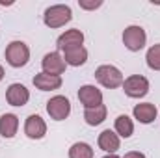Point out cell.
<instances>
[{"label":"cell","mask_w":160,"mask_h":158,"mask_svg":"<svg viewBox=\"0 0 160 158\" xmlns=\"http://www.w3.org/2000/svg\"><path fill=\"white\" fill-rule=\"evenodd\" d=\"M123 158H145V155H142V153H138V151H132V153H127Z\"/></svg>","instance_id":"7402d4cb"},{"label":"cell","mask_w":160,"mask_h":158,"mask_svg":"<svg viewBox=\"0 0 160 158\" xmlns=\"http://www.w3.org/2000/svg\"><path fill=\"white\" fill-rule=\"evenodd\" d=\"M95 78H97L99 84H102L108 89H114V87L123 86V75H121L119 69L114 67V65H101V67H97Z\"/></svg>","instance_id":"3957f363"},{"label":"cell","mask_w":160,"mask_h":158,"mask_svg":"<svg viewBox=\"0 0 160 158\" xmlns=\"http://www.w3.org/2000/svg\"><path fill=\"white\" fill-rule=\"evenodd\" d=\"M99 147L110 155H114L119 149V136L112 130H102L99 134Z\"/></svg>","instance_id":"5bb4252c"},{"label":"cell","mask_w":160,"mask_h":158,"mask_svg":"<svg viewBox=\"0 0 160 158\" xmlns=\"http://www.w3.org/2000/svg\"><path fill=\"white\" fill-rule=\"evenodd\" d=\"M30 60V48L22 41H11L6 48V62L11 67H24Z\"/></svg>","instance_id":"7a4b0ae2"},{"label":"cell","mask_w":160,"mask_h":158,"mask_svg":"<svg viewBox=\"0 0 160 158\" xmlns=\"http://www.w3.org/2000/svg\"><path fill=\"white\" fill-rule=\"evenodd\" d=\"M19 128V119L13 114H4L0 117V134L4 138H13Z\"/></svg>","instance_id":"9a60e30c"},{"label":"cell","mask_w":160,"mask_h":158,"mask_svg":"<svg viewBox=\"0 0 160 158\" xmlns=\"http://www.w3.org/2000/svg\"><path fill=\"white\" fill-rule=\"evenodd\" d=\"M145 60H147L149 69H153V71H160V43L158 45H153V47L147 50Z\"/></svg>","instance_id":"ffe728a7"},{"label":"cell","mask_w":160,"mask_h":158,"mask_svg":"<svg viewBox=\"0 0 160 158\" xmlns=\"http://www.w3.org/2000/svg\"><path fill=\"white\" fill-rule=\"evenodd\" d=\"M145 41H147V36H145V30L142 26H128L125 28L123 32V43L128 50L132 52H138L145 47Z\"/></svg>","instance_id":"8992f818"},{"label":"cell","mask_w":160,"mask_h":158,"mask_svg":"<svg viewBox=\"0 0 160 158\" xmlns=\"http://www.w3.org/2000/svg\"><path fill=\"white\" fill-rule=\"evenodd\" d=\"M34 86L41 89V91H52V89H58L62 86V78L60 77H54V75H47V73H39L34 77Z\"/></svg>","instance_id":"4fadbf2b"},{"label":"cell","mask_w":160,"mask_h":158,"mask_svg":"<svg viewBox=\"0 0 160 158\" xmlns=\"http://www.w3.org/2000/svg\"><path fill=\"white\" fill-rule=\"evenodd\" d=\"M80 7L82 9H97V7H101L102 6V2L101 0H95V2H88V0H78Z\"/></svg>","instance_id":"44dd1931"},{"label":"cell","mask_w":160,"mask_h":158,"mask_svg":"<svg viewBox=\"0 0 160 158\" xmlns=\"http://www.w3.org/2000/svg\"><path fill=\"white\" fill-rule=\"evenodd\" d=\"M24 134L30 140H41L47 134V125L39 116H30L24 123Z\"/></svg>","instance_id":"8fae6325"},{"label":"cell","mask_w":160,"mask_h":158,"mask_svg":"<svg viewBox=\"0 0 160 158\" xmlns=\"http://www.w3.org/2000/svg\"><path fill=\"white\" fill-rule=\"evenodd\" d=\"M102 158H119V156H116V155H106V156H102Z\"/></svg>","instance_id":"cb8c5ba5"},{"label":"cell","mask_w":160,"mask_h":158,"mask_svg":"<svg viewBox=\"0 0 160 158\" xmlns=\"http://www.w3.org/2000/svg\"><path fill=\"white\" fill-rule=\"evenodd\" d=\"M41 65H43V73L60 77V75L65 71V65H67V63L63 62V58H62L58 52H48V54H45Z\"/></svg>","instance_id":"52a82bcc"},{"label":"cell","mask_w":160,"mask_h":158,"mask_svg":"<svg viewBox=\"0 0 160 158\" xmlns=\"http://www.w3.org/2000/svg\"><path fill=\"white\" fill-rule=\"evenodd\" d=\"M78 101L84 104V108H95L102 104V93L95 86H82L78 89Z\"/></svg>","instance_id":"ba28073f"},{"label":"cell","mask_w":160,"mask_h":158,"mask_svg":"<svg viewBox=\"0 0 160 158\" xmlns=\"http://www.w3.org/2000/svg\"><path fill=\"white\" fill-rule=\"evenodd\" d=\"M30 99V91L22 84H11L6 91V101L11 106H24Z\"/></svg>","instance_id":"9c48e42d"},{"label":"cell","mask_w":160,"mask_h":158,"mask_svg":"<svg viewBox=\"0 0 160 158\" xmlns=\"http://www.w3.org/2000/svg\"><path fill=\"white\" fill-rule=\"evenodd\" d=\"M84 119L89 126H97L101 125L104 119H106V106L101 104V106H95V108H86L84 112Z\"/></svg>","instance_id":"e0dca14e"},{"label":"cell","mask_w":160,"mask_h":158,"mask_svg":"<svg viewBox=\"0 0 160 158\" xmlns=\"http://www.w3.org/2000/svg\"><path fill=\"white\" fill-rule=\"evenodd\" d=\"M69 158H93V149L84 141H77L69 149Z\"/></svg>","instance_id":"d6986e66"},{"label":"cell","mask_w":160,"mask_h":158,"mask_svg":"<svg viewBox=\"0 0 160 158\" xmlns=\"http://www.w3.org/2000/svg\"><path fill=\"white\" fill-rule=\"evenodd\" d=\"M123 89L132 99L145 97L149 93V80L145 78V77H142V75H132L127 80H123Z\"/></svg>","instance_id":"277c9868"},{"label":"cell","mask_w":160,"mask_h":158,"mask_svg":"<svg viewBox=\"0 0 160 158\" xmlns=\"http://www.w3.org/2000/svg\"><path fill=\"white\" fill-rule=\"evenodd\" d=\"M88 60V50L84 47H77V48H71V50H65L63 54V62L67 65H73V67H78L84 65Z\"/></svg>","instance_id":"2e32d148"},{"label":"cell","mask_w":160,"mask_h":158,"mask_svg":"<svg viewBox=\"0 0 160 158\" xmlns=\"http://www.w3.org/2000/svg\"><path fill=\"white\" fill-rule=\"evenodd\" d=\"M47 112H48V116L54 121H63V119L69 117V114H71V102H69L67 97L56 95V97H52L47 102Z\"/></svg>","instance_id":"5b68a950"},{"label":"cell","mask_w":160,"mask_h":158,"mask_svg":"<svg viewBox=\"0 0 160 158\" xmlns=\"http://www.w3.org/2000/svg\"><path fill=\"white\" fill-rule=\"evenodd\" d=\"M134 117L143 125H149L157 119V106L151 102H142L134 106Z\"/></svg>","instance_id":"7c38bea8"},{"label":"cell","mask_w":160,"mask_h":158,"mask_svg":"<svg viewBox=\"0 0 160 158\" xmlns=\"http://www.w3.org/2000/svg\"><path fill=\"white\" fill-rule=\"evenodd\" d=\"M82 43H84V34L80 30H77V28H73V30H67L65 34H62L58 37V48L65 52V50L82 47Z\"/></svg>","instance_id":"30bf717a"},{"label":"cell","mask_w":160,"mask_h":158,"mask_svg":"<svg viewBox=\"0 0 160 158\" xmlns=\"http://www.w3.org/2000/svg\"><path fill=\"white\" fill-rule=\"evenodd\" d=\"M116 132L123 136V138H130L132 132H134V125H132V119L128 116H119L116 119Z\"/></svg>","instance_id":"ac0fdd59"},{"label":"cell","mask_w":160,"mask_h":158,"mask_svg":"<svg viewBox=\"0 0 160 158\" xmlns=\"http://www.w3.org/2000/svg\"><path fill=\"white\" fill-rule=\"evenodd\" d=\"M71 19H73V11L65 4L50 6V7L45 9V15H43V21H45V24L48 28H60V26L67 24Z\"/></svg>","instance_id":"6da1fadb"},{"label":"cell","mask_w":160,"mask_h":158,"mask_svg":"<svg viewBox=\"0 0 160 158\" xmlns=\"http://www.w3.org/2000/svg\"><path fill=\"white\" fill-rule=\"evenodd\" d=\"M4 78V67H2V65H0V80Z\"/></svg>","instance_id":"603a6c76"}]
</instances>
